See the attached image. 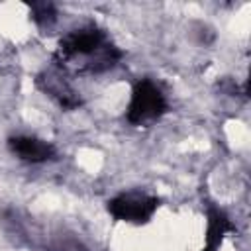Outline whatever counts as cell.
<instances>
[{
    "label": "cell",
    "instance_id": "cell-1",
    "mask_svg": "<svg viewBox=\"0 0 251 251\" xmlns=\"http://www.w3.org/2000/svg\"><path fill=\"white\" fill-rule=\"evenodd\" d=\"M122 51L112 43L108 33L96 25H82L65 33L57 47L59 67L78 75H100L114 69Z\"/></svg>",
    "mask_w": 251,
    "mask_h": 251
},
{
    "label": "cell",
    "instance_id": "cell-2",
    "mask_svg": "<svg viewBox=\"0 0 251 251\" xmlns=\"http://www.w3.org/2000/svg\"><path fill=\"white\" fill-rule=\"evenodd\" d=\"M167 108L169 102L163 88L151 78H141L131 88L129 102L126 108V120L131 126L147 127L159 122L165 116Z\"/></svg>",
    "mask_w": 251,
    "mask_h": 251
},
{
    "label": "cell",
    "instance_id": "cell-3",
    "mask_svg": "<svg viewBox=\"0 0 251 251\" xmlns=\"http://www.w3.org/2000/svg\"><path fill=\"white\" fill-rule=\"evenodd\" d=\"M159 206V200L147 192H122L118 196H114L108 202V212L120 220V222H127V224H145L147 220H151V216L155 214Z\"/></svg>",
    "mask_w": 251,
    "mask_h": 251
},
{
    "label": "cell",
    "instance_id": "cell-4",
    "mask_svg": "<svg viewBox=\"0 0 251 251\" xmlns=\"http://www.w3.org/2000/svg\"><path fill=\"white\" fill-rule=\"evenodd\" d=\"M37 86H39L49 98H53L61 108L75 110V108L80 106V98H78L76 90L73 88V84L67 80L65 71H61V67L49 69V71L41 73V75L37 76Z\"/></svg>",
    "mask_w": 251,
    "mask_h": 251
},
{
    "label": "cell",
    "instance_id": "cell-5",
    "mask_svg": "<svg viewBox=\"0 0 251 251\" xmlns=\"http://www.w3.org/2000/svg\"><path fill=\"white\" fill-rule=\"evenodd\" d=\"M8 149L12 151V155H16L20 161L29 163V165H39V163H47L55 157V147L45 141L39 139L35 135H14L8 139Z\"/></svg>",
    "mask_w": 251,
    "mask_h": 251
},
{
    "label": "cell",
    "instance_id": "cell-6",
    "mask_svg": "<svg viewBox=\"0 0 251 251\" xmlns=\"http://www.w3.org/2000/svg\"><path fill=\"white\" fill-rule=\"evenodd\" d=\"M31 18L37 25L49 27L57 20V10L49 2H37V4H31Z\"/></svg>",
    "mask_w": 251,
    "mask_h": 251
}]
</instances>
